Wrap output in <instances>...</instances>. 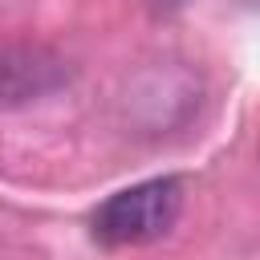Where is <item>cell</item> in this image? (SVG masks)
Returning a JSON list of instances; mask_svg holds the SVG:
<instances>
[{"label":"cell","mask_w":260,"mask_h":260,"mask_svg":"<svg viewBox=\"0 0 260 260\" xmlns=\"http://www.w3.org/2000/svg\"><path fill=\"white\" fill-rule=\"evenodd\" d=\"M183 211V183L162 175L134 183L126 191H114L89 219V232L106 248H134L167 236Z\"/></svg>","instance_id":"obj_1"}]
</instances>
